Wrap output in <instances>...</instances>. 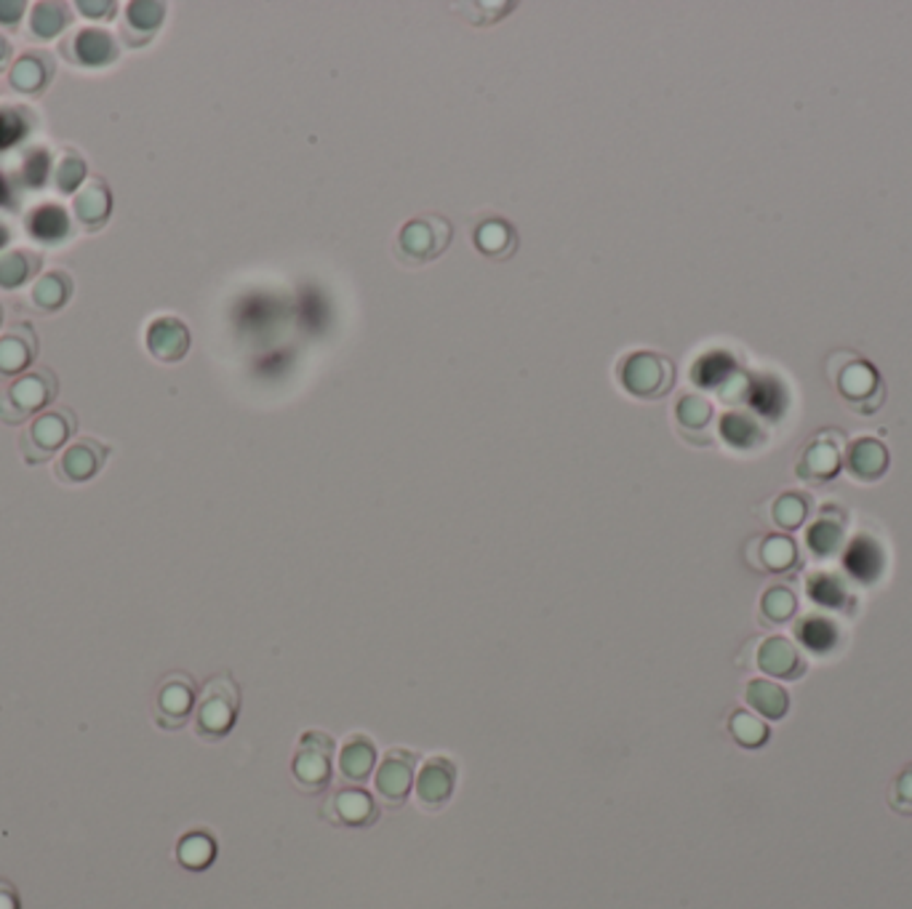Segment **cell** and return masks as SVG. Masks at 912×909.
Segmentation results:
<instances>
[{"instance_id":"6da1fadb","label":"cell","mask_w":912,"mask_h":909,"mask_svg":"<svg viewBox=\"0 0 912 909\" xmlns=\"http://www.w3.org/2000/svg\"><path fill=\"white\" fill-rule=\"evenodd\" d=\"M240 690L233 675L222 672L205 683L201 694V705H198L196 718V733L203 742H220L233 731L235 718H238Z\"/></svg>"},{"instance_id":"7a4b0ae2","label":"cell","mask_w":912,"mask_h":909,"mask_svg":"<svg viewBox=\"0 0 912 909\" xmlns=\"http://www.w3.org/2000/svg\"><path fill=\"white\" fill-rule=\"evenodd\" d=\"M451 244V224L443 216H416L395 238V253L403 264L419 267L438 259Z\"/></svg>"},{"instance_id":"3957f363","label":"cell","mask_w":912,"mask_h":909,"mask_svg":"<svg viewBox=\"0 0 912 909\" xmlns=\"http://www.w3.org/2000/svg\"><path fill=\"white\" fill-rule=\"evenodd\" d=\"M57 377L48 368L24 374L0 396V422L22 424L57 398Z\"/></svg>"},{"instance_id":"277c9868","label":"cell","mask_w":912,"mask_h":909,"mask_svg":"<svg viewBox=\"0 0 912 909\" xmlns=\"http://www.w3.org/2000/svg\"><path fill=\"white\" fill-rule=\"evenodd\" d=\"M78 420L70 409H57L40 414L24 429L20 448L27 464H44L75 435Z\"/></svg>"},{"instance_id":"5b68a950","label":"cell","mask_w":912,"mask_h":909,"mask_svg":"<svg viewBox=\"0 0 912 909\" xmlns=\"http://www.w3.org/2000/svg\"><path fill=\"white\" fill-rule=\"evenodd\" d=\"M675 368L656 353H632L619 366V381L636 398H662L673 387Z\"/></svg>"},{"instance_id":"8992f818","label":"cell","mask_w":912,"mask_h":909,"mask_svg":"<svg viewBox=\"0 0 912 909\" xmlns=\"http://www.w3.org/2000/svg\"><path fill=\"white\" fill-rule=\"evenodd\" d=\"M196 710V681L185 672H171L161 681L153 701V720L163 731H179Z\"/></svg>"},{"instance_id":"52a82bcc","label":"cell","mask_w":912,"mask_h":909,"mask_svg":"<svg viewBox=\"0 0 912 909\" xmlns=\"http://www.w3.org/2000/svg\"><path fill=\"white\" fill-rule=\"evenodd\" d=\"M331 753L334 742L320 731H307L299 739L297 757H294V777L305 790H323L331 781Z\"/></svg>"},{"instance_id":"ba28073f","label":"cell","mask_w":912,"mask_h":909,"mask_svg":"<svg viewBox=\"0 0 912 909\" xmlns=\"http://www.w3.org/2000/svg\"><path fill=\"white\" fill-rule=\"evenodd\" d=\"M457 787V766L449 757H430L416 774L414 792L422 808L438 811L449 803Z\"/></svg>"},{"instance_id":"9c48e42d","label":"cell","mask_w":912,"mask_h":909,"mask_svg":"<svg viewBox=\"0 0 912 909\" xmlns=\"http://www.w3.org/2000/svg\"><path fill=\"white\" fill-rule=\"evenodd\" d=\"M107 457H110V448L94 438H83L62 453L54 472L62 483H86L99 475L102 467L107 464Z\"/></svg>"},{"instance_id":"30bf717a","label":"cell","mask_w":912,"mask_h":909,"mask_svg":"<svg viewBox=\"0 0 912 909\" xmlns=\"http://www.w3.org/2000/svg\"><path fill=\"white\" fill-rule=\"evenodd\" d=\"M414 760L416 757L406 753V749H392L382 760V766L377 768V774H374L377 795L388 800L390 805L406 803L411 787H414Z\"/></svg>"},{"instance_id":"8fae6325","label":"cell","mask_w":912,"mask_h":909,"mask_svg":"<svg viewBox=\"0 0 912 909\" xmlns=\"http://www.w3.org/2000/svg\"><path fill=\"white\" fill-rule=\"evenodd\" d=\"M758 666L766 672V675L782 677V681H798V677H803V672L808 670L806 662H803L798 646H795L790 638H784V635H774V638L760 644Z\"/></svg>"},{"instance_id":"7c38bea8","label":"cell","mask_w":912,"mask_h":909,"mask_svg":"<svg viewBox=\"0 0 912 909\" xmlns=\"http://www.w3.org/2000/svg\"><path fill=\"white\" fill-rule=\"evenodd\" d=\"M64 57L81 67H107L118 57V46L105 29H81L64 44Z\"/></svg>"},{"instance_id":"4fadbf2b","label":"cell","mask_w":912,"mask_h":909,"mask_svg":"<svg viewBox=\"0 0 912 909\" xmlns=\"http://www.w3.org/2000/svg\"><path fill=\"white\" fill-rule=\"evenodd\" d=\"M38 339L29 323L14 326L0 337V377H14L22 374L29 363L35 361Z\"/></svg>"},{"instance_id":"5bb4252c","label":"cell","mask_w":912,"mask_h":909,"mask_svg":"<svg viewBox=\"0 0 912 909\" xmlns=\"http://www.w3.org/2000/svg\"><path fill=\"white\" fill-rule=\"evenodd\" d=\"M147 347L158 361H182L190 350V331L182 320L158 318L147 331Z\"/></svg>"},{"instance_id":"9a60e30c","label":"cell","mask_w":912,"mask_h":909,"mask_svg":"<svg viewBox=\"0 0 912 909\" xmlns=\"http://www.w3.org/2000/svg\"><path fill=\"white\" fill-rule=\"evenodd\" d=\"M845 467L856 481H878L889 470V451L880 440L860 438L845 451Z\"/></svg>"},{"instance_id":"2e32d148","label":"cell","mask_w":912,"mask_h":909,"mask_svg":"<svg viewBox=\"0 0 912 909\" xmlns=\"http://www.w3.org/2000/svg\"><path fill=\"white\" fill-rule=\"evenodd\" d=\"M54 75V59L46 51H27L11 67L9 83L20 94H38L40 88L51 81Z\"/></svg>"},{"instance_id":"e0dca14e","label":"cell","mask_w":912,"mask_h":909,"mask_svg":"<svg viewBox=\"0 0 912 909\" xmlns=\"http://www.w3.org/2000/svg\"><path fill=\"white\" fill-rule=\"evenodd\" d=\"M745 701L750 710L769 720H782L790 710L787 690L779 686V683L766 681V677H755V681L747 683Z\"/></svg>"},{"instance_id":"ac0fdd59","label":"cell","mask_w":912,"mask_h":909,"mask_svg":"<svg viewBox=\"0 0 912 909\" xmlns=\"http://www.w3.org/2000/svg\"><path fill=\"white\" fill-rule=\"evenodd\" d=\"M72 209H75V216L86 224L88 229H96L102 227V224L107 222V216H110V209H112V196H110V187L105 185V181H88L86 187H83L81 192L75 196V203H72Z\"/></svg>"},{"instance_id":"d6986e66","label":"cell","mask_w":912,"mask_h":909,"mask_svg":"<svg viewBox=\"0 0 912 909\" xmlns=\"http://www.w3.org/2000/svg\"><path fill=\"white\" fill-rule=\"evenodd\" d=\"M27 229L35 240L54 246L70 235V216L62 205L46 203L27 216Z\"/></svg>"},{"instance_id":"ffe728a7","label":"cell","mask_w":912,"mask_h":909,"mask_svg":"<svg viewBox=\"0 0 912 909\" xmlns=\"http://www.w3.org/2000/svg\"><path fill=\"white\" fill-rule=\"evenodd\" d=\"M163 16H166L163 3H131L123 24V38L129 40V46L147 44L163 24Z\"/></svg>"},{"instance_id":"44dd1931","label":"cell","mask_w":912,"mask_h":909,"mask_svg":"<svg viewBox=\"0 0 912 909\" xmlns=\"http://www.w3.org/2000/svg\"><path fill=\"white\" fill-rule=\"evenodd\" d=\"M838 470H841V453L827 440H817L814 446H808L798 464V475L803 481L814 483L830 481V477L838 475Z\"/></svg>"},{"instance_id":"7402d4cb","label":"cell","mask_w":912,"mask_h":909,"mask_svg":"<svg viewBox=\"0 0 912 909\" xmlns=\"http://www.w3.org/2000/svg\"><path fill=\"white\" fill-rule=\"evenodd\" d=\"M374 763H377V747L368 742L366 736L355 733L353 739H347L340 755V768L344 779L350 781H364L371 777Z\"/></svg>"},{"instance_id":"603a6c76","label":"cell","mask_w":912,"mask_h":909,"mask_svg":"<svg viewBox=\"0 0 912 909\" xmlns=\"http://www.w3.org/2000/svg\"><path fill=\"white\" fill-rule=\"evenodd\" d=\"M516 229L505 220H488L475 229V246H478V251L486 253V257L507 259L516 251Z\"/></svg>"},{"instance_id":"cb8c5ba5","label":"cell","mask_w":912,"mask_h":909,"mask_svg":"<svg viewBox=\"0 0 912 909\" xmlns=\"http://www.w3.org/2000/svg\"><path fill=\"white\" fill-rule=\"evenodd\" d=\"M334 814L350 827H366V824L377 822V805L364 790H342L334 798Z\"/></svg>"},{"instance_id":"d4e9b609","label":"cell","mask_w":912,"mask_h":909,"mask_svg":"<svg viewBox=\"0 0 912 909\" xmlns=\"http://www.w3.org/2000/svg\"><path fill=\"white\" fill-rule=\"evenodd\" d=\"M40 253L35 251H9L0 257V288L11 291L20 288L22 283H27L35 272H40Z\"/></svg>"},{"instance_id":"484cf974","label":"cell","mask_w":912,"mask_h":909,"mask_svg":"<svg viewBox=\"0 0 912 909\" xmlns=\"http://www.w3.org/2000/svg\"><path fill=\"white\" fill-rule=\"evenodd\" d=\"M70 294H72V281L68 272L51 270V272H46L38 283H35L33 302L40 307V310L54 312V310H59V307L68 305Z\"/></svg>"},{"instance_id":"4316f807","label":"cell","mask_w":912,"mask_h":909,"mask_svg":"<svg viewBox=\"0 0 912 909\" xmlns=\"http://www.w3.org/2000/svg\"><path fill=\"white\" fill-rule=\"evenodd\" d=\"M70 20L72 14L64 3H38L29 14V27H33L35 38L51 40L68 27Z\"/></svg>"},{"instance_id":"83f0119b","label":"cell","mask_w":912,"mask_h":909,"mask_svg":"<svg viewBox=\"0 0 912 909\" xmlns=\"http://www.w3.org/2000/svg\"><path fill=\"white\" fill-rule=\"evenodd\" d=\"M838 387H841L849 403H860V400L873 396V387H880V381L867 363L854 361L849 368H843V374L838 377Z\"/></svg>"},{"instance_id":"f1b7e54d","label":"cell","mask_w":912,"mask_h":909,"mask_svg":"<svg viewBox=\"0 0 912 909\" xmlns=\"http://www.w3.org/2000/svg\"><path fill=\"white\" fill-rule=\"evenodd\" d=\"M729 731H731V736L736 739V744H742V747H747V749H758L769 742V725L747 710L731 715Z\"/></svg>"},{"instance_id":"f546056e","label":"cell","mask_w":912,"mask_h":909,"mask_svg":"<svg viewBox=\"0 0 912 909\" xmlns=\"http://www.w3.org/2000/svg\"><path fill=\"white\" fill-rule=\"evenodd\" d=\"M795 611H798V600H795V595L787 590V587H771V590L763 595V600H760V614H763V619H769L771 624H782V622L793 619Z\"/></svg>"},{"instance_id":"4dcf8cb0","label":"cell","mask_w":912,"mask_h":909,"mask_svg":"<svg viewBox=\"0 0 912 909\" xmlns=\"http://www.w3.org/2000/svg\"><path fill=\"white\" fill-rule=\"evenodd\" d=\"M179 862L190 870H203V866L211 864L214 859V840L203 833L185 835V840L179 843Z\"/></svg>"},{"instance_id":"1f68e13d","label":"cell","mask_w":912,"mask_h":909,"mask_svg":"<svg viewBox=\"0 0 912 909\" xmlns=\"http://www.w3.org/2000/svg\"><path fill=\"white\" fill-rule=\"evenodd\" d=\"M760 557H763V566L769 571H787L798 560V553H795V544L787 536H769L760 547Z\"/></svg>"},{"instance_id":"d6a6232c","label":"cell","mask_w":912,"mask_h":909,"mask_svg":"<svg viewBox=\"0 0 912 909\" xmlns=\"http://www.w3.org/2000/svg\"><path fill=\"white\" fill-rule=\"evenodd\" d=\"M771 515H774V523L779 526V529L795 531V529H801L803 520H806L808 505L801 494H784L774 501V510H771Z\"/></svg>"},{"instance_id":"836d02e7","label":"cell","mask_w":912,"mask_h":909,"mask_svg":"<svg viewBox=\"0 0 912 909\" xmlns=\"http://www.w3.org/2000/svg\"><path fill=\"white\" fill-rule=\"evenodd\" d=\"M675 414H678L680 427L702 429V427H708L712 420V405H710V400L702 396H684L680 398V403L675 405Z\"/></svg>"},{"instance_id":"e575fe53","label":"cell","mask_w":912,"mask_h":909,"mask_svg":"<svg viewBox=\"0 0 912 909\" xmlns=\"http://www.w3.org/2000/svg\"><path fill=\"white\" fill-rule=\"evenodd\" d=\"M22 118H29V113L16 110V107H0V150L14 147L22 137H27L29 120Z\"/></svg>"},{"instance_id":"d590c367","label":"cell","mask_w":912,"mask_h":909,"mask_svg":"<svg viewBox=\"0 0 912 909\" xmlns=\"http://www.w3.org/2000/svg\"><path fill=\"white\" fill-rule=\"evenodd\" d=\"M721 433L726 435L731 446H750V440H755V435L760 433L758 424L750 416L745 414H729L723 416V424H721Z\"/></svg>"},{"instance_id":"8d00e7d4","label":"cell","mask_w":912,"mask_h":909,"mask_svg":"<svg viewBox=\"0 0 912 909\" xmlns=\"http://www.w3.org/2000/svg\"><path fill=\"white\" fill-rule=\"evenodd\" d=\"M83 179H86V161H83V157L68 155L62 163H59V172H57L59 192L70 196V192H75L78 187L83 185Z\"/></svg>"},{"instance_id":"74e56055","label":"cell","mask_w":912,"mask_h":909,"mask_svg":"<svg viewBox=\"0 0 912 909\" xmlns=\"http://www.w3.org/2000/svg\"><path fill=\"white\" fill-rule=\"evenodd\" d=\"M841 539H843V531L838 529V526H832V523H817L812 529V533H808V542H812L814 553H817V555L836 553L838 544H841Z\"/></svg>"},{"instance_id":"f35d334b","label":"cell","mask_w":912,"mask_h":909,"mask_svg":"<svg viewBox=\"0 0 912 909\" xmlns=\"http://www.w3.org/2000/svg\"><path fill=\"white\" fill-rule=\"evenodd\" d=\"M891 808L899 811V814H904V816L912 814V766L904 768V771L897 777V781H893Z\"/></svg>"},{"instance_id":"ab89813d","label":"cell","mask_w":912,"mask_h":909,"mask_svg":"<svg viewBox=\"0 0 912 909\" xmlns=\"http://www.w3.org/2000/svg\"><path fill=\"white\" fill-rule=\"evenodd\" d=\"M22 177L29 187H44V181L48 177V153H46V150H35V153L27 155V161H24Z\"/></svg>"},{"instance_id":"60d3db41","label":"cell","mask_w":912,"mask_h":909,"mask_svg":"<svg viewBox=\"0 0 912 909\" xmlns=\"http://www.w3.org/2000/svg\"><path fill=\"white\" fill-rule=\"evenodd\" d=\"M115 9H118V5L112 3V0H107V3H92V0H81V3H78V11H81L83 16H88V20H112L115 16Z\"/></svg>"},{"instance_id":"b9f144b4","label":"cell","mask_w":912,"mask_h":909,"mask_svg":"<svg viewBox=\"0 0 912 909\" xmlns=\"http://www.w3.org/2000/svg\"><path fill=\"white\" fill-rule=\"evenodd\" d=\"M24 9H27V5H24L22 0H0V24H5V27L20 24Z\"/></svg>"},{"instance_id":"7bdbcfd3","label":"cell","mask_w":912,"mask_h":909,"mask_svg":"<svg viewBox=\"0 0 912 909\" xmlns=\"http://www.w3.org/2000/svg\"><path fill=\"white\" fill-rule=\"evenodd\" d=\"M0 909H20V899H16V890L11 888L5 881H0Z\"/></svg>"},{"instance_id":"ee69618b","label":"cell","mask_w":912,"mask_h":909,"mask_svg":"<svg viewBox=\"0 0 912 909\" xmlns=\"http://www.w3.org/2000/svg\"><path fill=\"white\" fill-rule=\"evenodd\" d=\"M9 57H11V44L3 38V35H0V64H5V59Z\"/></svg>"},{"instance_id":"f6af8a7d","label":"cell","mask_w":912,"mask_h":909,"mask_svg":"<svg viewBox=\"0 0 912 909\" xmlns=\"http://www.w3.org/2000/svg\"><path fill=\"white\" fill-rule=\"evenodd\" d=\"M9 240H11V233H9V227H5L3 222H0V248H5L9 246Z\"/></svg>"},{"instance_id":"bcb514c9","label":"cell","mask_w":912,"mask_h":909,"mask_svg":"<svg viewBox=\"0 0 912 909\" xmlns=\"http://www.w3.org/2000/svg\"><path fill=\"white\" fill-rule=\"evenodd\" d=\"M0 323H3V305H0Z\"/></svg>"}]
</instances>
